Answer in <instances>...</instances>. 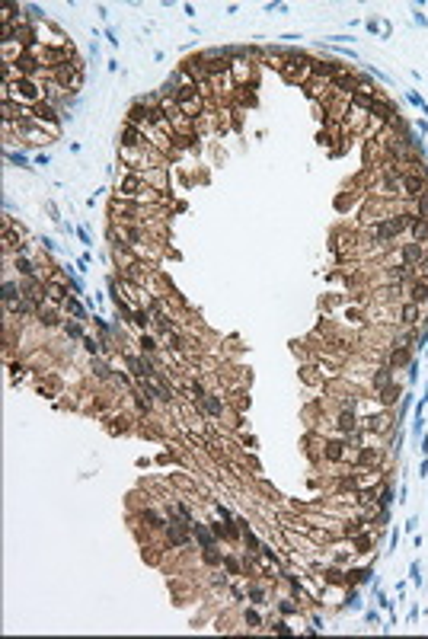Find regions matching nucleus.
<instances>
[{
	"label": "nucleus",
	"instance_id": "11",
	"mask_svg": "<svg viewBox=\"0 0 428 639\" xmlns=\"http://www.w3.org/2000/svg\"><path fill=\"white\" fill-rule=\"evenodd\" d=\"M48 297H51V301H61V297H64V288H61V285H51V288H48Z\"/></svg>",
	"mask_w": 428,
	"mask_h": 639
},
{
	"label": "nucleus",
	"instance_id": "10",
	"mask_svg": "<svg viewBox=\"0 0 428 639\" xmlns=\"http://www.w3.org/2000/svg\"><path fill=\"white\" fill-rule=\"evenodd\" d=\"M412 297H415L418 304H425V301H428V288H425V285H415V288H412Z\"/></svg>",
	"mask_w": 428,
	"mask_h": 639
},
{
	"label": "nucleus",
	"instance_id": "8",
	"mask_svg": "<svg viewBox=\"0 0 428 639\" xmlns=\"http://www.w3.org/2000/svg\"><path fill=\"white\" fill-rule=\"evenodd\" d=\"M339 428H342V432H355V416L352 413H342V416H339Z\"/></svg>",
	"mask_w": 428,
	"mask_h": 639
},
{
	"label": "nucleus",
	"instance_id": "1",
	"mask_svg": "<svg viewBox=\"0 0 428 639\" xmlns=\"http://www.w3.org/2000/svg\"><path fill=\"white\" fill-rule=\"evenodd\" d=\"M281 71H284V77L291 83H301L304 77H307V61H304V58H291L288 64H281Z\"/></svg>",
	"mask_w": 428,
	"mask_h": 639
},
{
	"label": "nucleus",
	"instance_id": "2",
	"mask_svg": "<svg viewBox=\"0 0 428 639\" xmlns=\"http://www.w3.org/2000/svg\"><path fill=\"white\" fill-rule=\"evenodd\" d=\"M403 189L409 198H422L425 195V179L422 176H403Z\"/></svg>",
	"mask_w": 428,
	"mask_h": 639
},
{
	"label": "nucleus",
	"instance_id": "7",
	"mask_svg": "<svg viewBox=\"0 0 428 639\" xmlns=\"http://www.w3.org/2000/svg\"><path fill=\"white\" fill-rule=\"evenodd\" d=\"M170 540H173V544H176V547H186V540H189V534H186V531H182V528H179V524H170Z\"/></svg>",
	"mask_w": 428,
	"mask_h": 639
},
{
	"label": "nucleus",
	"instance_id": "3",
	"mask_svg": "<svg viewBox=\"0 0 428 639\" xmlns=\"http://www.w3.org/2000/svg\"><path fill=\"white\" fill-rule=\"evenodd\" d=\"M121 144H125V151L141 147V131H137V125H125V131H121Z\"/></svg>",
	"mask_w": 428,
	"mask_h": 639
},
{
	"label": "nucleus",
	"instance_id": "9",
	"mask_svg": "<svg viewBox=\"0 0 428 639\" xmlns=\"http://www.w3.org/2000/svg\"><path fill=\"white\" fill-rule=\"evenodd\" d=\"M409 361V352L406 348H396V352H393V367H399V364H406Z\"/></svg>",
	"mask_w": 428,
	"mask_h": 639
},
{
	"label": "nucleus",
	"instance_id": "5",
	"mask_svg": "<svg viewBox=\"0 0 428 639\" xmlns=\"http://www.w3.org/2000/svg\"><path fill=\"white\" fill-rule=\"evenodd\" d=\"M137 189H141V176H128L121 182V195H137Z\"/></svg>",
	"mask_w": 428,
	"mask_h": 639
},
{
	"label": "nucleus",
	"instance_id": "12",
	"mask_svg": "<svg viewBox=\"0 0 428 639\" xmlns=\"http://www.w3.org/2000/svg\"><path fill=\"white\" fill-rule=\"evenodd\" d=\"M418 217H428V195H422V201H418Z\"/></svg>",
	"mask_w": 428,
	"mask_h": 639
},
{
	"label": "nucleus",
	"instance_id": "13",
	"mask_svg": "<svg viewBox=\"0 0 428 639\" xmlns=\"http://www.w3.org/2000/svg\"><path fill=\"white\" fill-rule=\"evenodd\" d=\"M141 348H144V352H154L157 345H154V339H147V336H144V339H141Z\"/></svg>",
	"mask_w": 428,
	"mask_h": 639
},
{
	"label": "nucleus",
	"instance_id": "4",
	"mask_svg": "<svg viewBox=\"0 0 428 639\" xmlns=\"http://www.w3.org/2000/svg\"><path fill=\"white\" fill-rule=\"evenodd\" d=\"M336 90H339V93H348V96H352V93H355V77H348V74H339V77H336Z\"/></svg>",
	"mask_w": 428,
	"mask_h": 639
},
{
	"label": "nucleus",
	"instance_id": "6",
	"mask_svg": "<svg viewBox=\"0 0 428 639\" xmlns=\"http://www.w3.org/2000/svg\"><path fill=\"white\" fill-rule=\"evenodd\" d=\"M323 454H326L329 460H342V444H339V441H326V444H323Z\"/></svg>",
	"mask_w": 428,
	"mask_h": 639
}]
</instances>
